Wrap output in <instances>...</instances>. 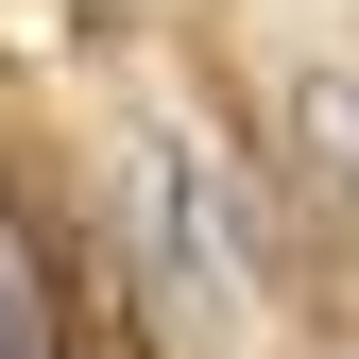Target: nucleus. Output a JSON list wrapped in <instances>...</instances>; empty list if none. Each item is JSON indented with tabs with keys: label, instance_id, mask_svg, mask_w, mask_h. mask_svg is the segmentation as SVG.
Masks as SVG:
<instances>
[{
	"label": "nucleus",
	"instance_id": "nucleus-1",
	"mask_svg": "<svg viewBox=\"0 0 359 359\" xmlns=\"http://www.w3.org/2000/svg\"><path fill=\"white\" fill-rule=\"evenodd\" d=\"M0 359H52V342H34V274H18V240H0Z\"/></svg>",
	"mask_w": 359,
	"mask_h": 359
}]
</instances>
